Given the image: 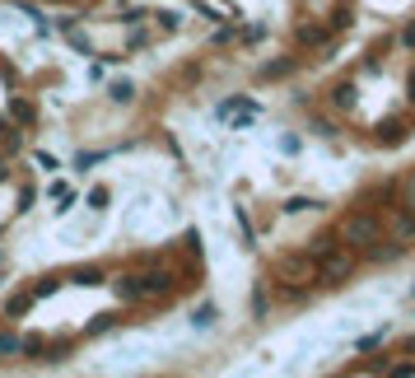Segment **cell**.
Wrapping results in <instances>:
<instances>
[{"label": "cell", "mask_w": 415, "mask_h": 378, "mask_svg": "<svg viewBox=\"0 0 415 378\" xmlns=\"http://www.w3.org/2000/svg\"><path fill=\"white\" fill-rule=\"evenodd\" d=\"M336 239L345 247H360V252H369L373 243H383V224L373 215H345L340 219V229H336Z\"/></svg>", "instance_id": "obj_1"}, {"label": "cell", "mask_w": 415, "mask_h": 378, "mask_svg": "<svg viewBox=\"0 0 415 378\" xmlns=\"http://www.w3.org/2000/svg\"><path fill=\"white\" fill-rule=\"evenodd\" d=\"M350 275H355V257H350L340 243L327 247V252L317 257V280H322V285H345Z\"/></svg>", "instance_id": "obj_2"}, {"label": "cell", "mask_w": 415, "mask_h": 378, "mask_svg": "<svg viewBox=\"0 0 415 378\" xmlns=\"http://www.w3.org/2000/svg\"><path fill=\"white\" fill-rule=\"evenodd\" d=\"M308 275H312V257H308V252L280 262V280H308Z\"/></svg>", "instance_id": "obj_3"}, {"label": "cell", "mask_w": 415, "mask_h": 378, "mask_svg": "<svg viewBox=\"0 0 415 378\" xmlns=\"http://www.w3.org/2000/svg\"><path fill=\"white\" fill-rule=\"evenodd\" d=\"M112 290H117V299H122V303H140V280H135V275H122V280H112Z\"/></svg>", "instance_id": "obj_4"}, {"label": "cell", "mask_w": 415, "mask_h": 378, "mask_svg": "<svg viewBox=\"0 0 415 378\" xmlns=\"http://www.w3.org/2000/svg\"><path fill=\"white\" fill-rule=\"evenodd\" d=\"M135 280H140V295H145V299L168 290V275H163V271H145V275H135Z\"/></svg>", "instance_id": "obj_5"}, {"label": "cell", "mask_w": 415, "mask_h": 378, "mask_svg": "<svg viewBox=\"0 0 415 378\" xmlns=\"http://www.w3.org/2000/svg\"><path fill=\"white\" fill-rule=\"evenodd\" d=\"M299 42H304V47H322V42H327V28L322 24H299Z\"/></svg>", "instance_id": "obj_6"}, {"label": "cell", "mask_w": 415, "mask_h": 378, "mask_svg": "<svg viewBox=\"0 0 415 378\" xmlns=\"http://www.w3.org/2000/svg\"><path fill=\"white\" fill-rule=\"evenodd\" d=\"M196 10H206L210 19H238V10H229V5H219V0H191Z\"/></svg>", "instance_id": "obj_7"}, {"label": "cell", "mask_w": 415, "mask_h": 378, "mask_svg": "<svg viewBox=\"0 0 415 378\" xmlns=\"http://www.w3.org/2000/svg\"><path fill=\"white\" fill-rule=\"evenodd\" d=\"M397 211H411L415 215V173L401 183V191H397Z\"/></svg>", "instance_id": "obj_8"}, {"label": "cell", "mask_w": 415, "mask_h": 378, "mask_svg": "<svg viewBox=\"0 0 415 378\" xmlns=\"http://www.w3.org/2000/svg\"><path fill=\"white\" fill-rule=\"evenodd\" d=\"M107 94H112V103H131V98H135V84H131V80H112Z\"/></svg>", "instance_id": "obj_9"}, {"label": "cell", "mask_w": 415, "mask_h": 378, "mask_svg": "<svg viewBox=\"0 0 415 378\" xmlns=\"http://www.w3.org/2000/svg\"><path fill=\"white\" fill-rule=\"evenodd\" d=\"M28 303H33V290H24V295H14L10 303H5V318H19V313H28Z\"/></svg>", "instance_id": "obj_10"}, {"label": "cell", "mask_w": 415, "mask_h": 378, "mask_svg": "<svg viewBox=\"0 0 415 378\" xmlns=\"http://www.w3.org/2000/svg\"><path fill=\"white\" fill-rule=\"evenodd\" d=\"M19 351H24V341L14 332H0V360H10V355H19Z\"/></svg>", "instance_id": "obj_11"}, {"label": "cell", "mask_w": 415, "mask_h": 378, "mask_svg": "<svg viewBox=\"0 0 415 378\" xmlns=\"http://www.w3.org/2000/svg\"><path fill=\"white\" fill-rule=\"evenodd\" d=\"M10 117L14 122H33V103L28 98H10Z\"/></svg>", "instance_id": "obj_12"}, {"label": "cell", "mask_w": 415, "mask_h": 378, "mask_svg": "<svg viewBox=\"0 0 415 378\" xmlns=\"http://www.w3.org/2000/svg\"><path fill=\"white\" fill-rule=\"evenodd\" d=\"M75 285H103V271H98V267H79L75 271Z\"/></svg>", "instance_id": "obj_13"}, {"label": "cell", "mask_w": 415, "mask_h": 378, "mask_svg": "<svg viewBox=\"0 0 415 378\" xmlns=\"http://www.w3.org/2000/svg\"><path fill=\"white\" fill-rule=\"evenodd\" d=\"M155 19H159V28H163V33H178V28H182V14H173V10H159Z\"/></svg>", "instance_id": "obj_14"}, {"label": "cell", "mask_w": 415, "mask_h": 378, "mask_svg": "<svg viewBox=\"0 0 415 378\" xmlns=\"http://www.w3.org/2000/svg\"><path fill=\"white\" fill-rule=\"evenodd\" d=\"M294 70V61H276V66H261V80H280V75H289Z\"/></svg>", "instance_id": "obj_15"}, {"label": "cell", "mask_w": 415, "mask_h": 378, "mask_svg": "<svg viewBox=\"0 0 415 378\" xmlns=\"http://www.w3.org/2000/svg\"><path fill=\"white\" fill-rule=\"evenodd\" d=\"M98 159H107V150H79V159H75V168H94Z\"/></svg>", "instance_id": "obj_16"}, {"label": "cell", "mask_w": 415, "mask_h": 378, "mask_svg": "<svg viewBox=\"0 0 415 378\" xmlns=\"http://www.w3.org/2000/svg\"><path fill=\"white\" fill-rule=\"evenodd\" d=\"M336 108H355V84H340L336 89Z\"/></svg>", "instance_id": "obj_17"}, {"label": "cell", "mask_w": 415, "mask_h": 378, "mask_svg": "<svg viewBox=\"0 0 415 378\" xmlns=\"http://www.w3.org/2000/svg\"><path fill=\"white\" fill-rule=\"evenodd\" d=\"M117 323V318H112V313H98V318H94V323H89V336H98V332H107V327Z\"/></svg>", "instance_id": "obj_18"}, {"label": "cell", "mask_w": 415, "mask_h": 378, "mask_svg": "<svg viewBox=\"0 0 415 378\" xmlns=\"http://www.w3.org/2000/svg\"><path fill=\"white\" fill-rule=\"evenodd\" d=\"M312 206H317V201H308V196H294L285 211H289V215H299V211H312Z\"/></svg>", "instance_id": "obj_19"}, {"label": "cell", "mask_w": 415, "mask_h": 378, "mask_svg": "<svg viewBox=\"0 0 415 378\" xmlns=\"http://www.w3.org/2000/svg\"><path fill=\"white\" fill-rule=\"evenodd\" d=\"M70 47H75V52H84V56L94 52V47H89V38H84V33H75V28H70Z\"/></svg>", "instance_id": "obj_20"}, {"label": "cell", "mask_w": 415, "mask_h": 378, "mask_svg": "<svg viewBox=\"0 0 415 378\" xmlns=\"http://www.w3.org/2000/svg\"><path fill=\"white\" fill-rule=\"evenodd\" d=\"M89 206H94V211H103V206H107V187H94V191H89Z\"/></svg>", "instance_id": "obj_21"}, {"label": "cell", "mask_w": 415, "mask_h": 378, "mask_svg": "<svg viewBox=\"0 0 415 378\" xmlns=\"http://www.w3.org/2000/svg\"><path fill=\"white\" fill-rule=\"evenodd\" d=\"M191 323H196V327H210V323H215V308H210V303H206V308H201V313H196Z\"/></svg>", "instance_id": "obj_22"}, {"label": "cell", "mask_w": 415, "mask_h": 378, "mask_svg": "<svg viewBox=\"0 0 415 378\" xmlns=\"http://www.w3.org/2000/svg\"><path fill=\"white\" fill-rule=\"evenodd\" d=\"M56 290V280H38V285H33V299H42V295H52Z\"/></svg>", "instance_id": "obj_23"}, {"label": "cell", "mask_w": 415, "mask_h": 378, "mask_svg": "<svg viewBox=\"0 0 415 378\" xmlns=\"http://www.w3.org/2000/svg\"><path fill=\"white\" fill-rule=\"evenodd\" d=\"M33 163H38V168H47V173H52V168H56V159H52V154H42V150L33 154Z\"/></svg>", "instance_id": "obj_24"}, {"label": "cell", "mask_w": 415, "mask_h": 378, "mask_svg": "<svg viewBox=\"0 0 415 378\" xmlns=\"http://www.w3.org/2000/svg\"><path fill=\"white\" fill-rule=\"evenodd\" d=\"M332 28H350V10H345V5L336 10V19H332Z\"/></svg>", "instance_id": "obj_25"}, {"label": "cell", "mask_w": 415, "mask_h": 378, "mask_svg": "<svg viewBox=\"0 0 415 378\" xmlns=\"http://www.w3.org/2000/svg\"><path fill=\"white\" fill-rule=\"evenodd\" d=\"M401 42H406V47H415V19L406 24V33H401Z\"/></svg>", "instance_id": "obj_26"}, {"label": "cell", "mask_w": 415, "mask_h": 378, "mask_svg": "<svg viewBox=\"0 0 415 378\" xmlns=\"http://www.w3.org/2000/svg\"><path fill=\"white\" fill-rule=\"evenodd\" d=\"M411 103H415V75H411Z\"/></svg>", "instance_id": "obj_27"}, {"label": "cell", "mask_w": 415, "mask_h": 378, "mask_svg": "<svg viewBox=\"0 0 415 378\" xmlns=\"http://www.w3.org/2000/svg\"><path fill=\"white\" fill-rule=\"evenodd\" d=\"M47 5H61V0H47Z\"/></svg>", "instance_id": "obj_28"}, {"label": "cell", "mask_w": 415, "mask_h": 378, "mask_svg": "<svg viewBox=\"0 0 415 378\" xmlns=\"http://www.w3.org/2000/svg\"><path fill=\"white\" fill-rule=\"evenodd\" d=\"M84 5H89V0H84Z\"/></svg>", "instance_id": "obj_29"}]
</instances>
